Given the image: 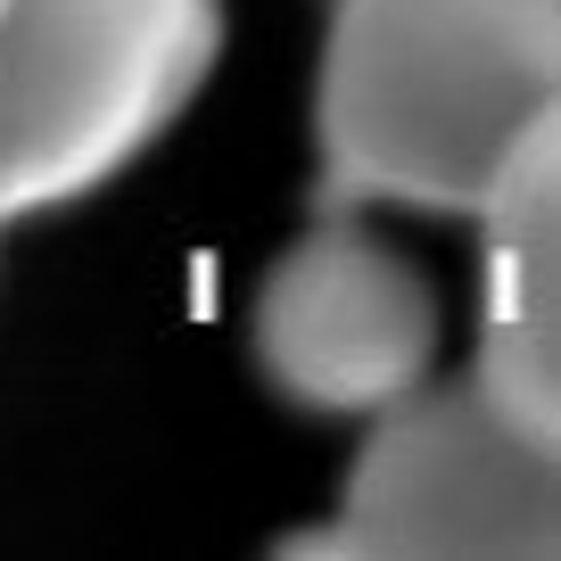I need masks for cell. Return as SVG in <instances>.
I'll list each match as a JSON object with an SVG mask.
<instances>
[{"label": "cell", "mask_w": 561, "mask_h": 561, "mask_svg": "<svg viewBox=\"0 0 561 561\" xmlns=\"http://www.w3.org/2000/svg\"><path fill=\"white\" fill-rule=\"evenodd\" d=\"M215 50L224 0H0V224L116 182Z\"/></svg>", "instance_id": "7a4b0ae2"}, {"label": "cell", "mask_w": 561, "mask_h": 561, "mask_svg": "<svg viewBox=\"0 0 561 561\" xmlns=\"http://www.w3.org/2000/svg\"><path fill=\"white\" fill-rule=\"evenodd\" d=\"M479 364L471 388L528 438L561 446V140H537L479 207Z\"/></svg>", "instance_id": "5b68a950"}, {"label": "cell", "mask_w": 561, "mask_h": 561, "mask_svg": "<svg viewBox=\"0 0 561 561\" xmlns=\"http://www.w3.org/2000/svg\"><path fill=\"white\" fill-rule=\"evenodd\" d=\"M256 364L306 413H380L438 364V289L339 207L264 273Z\"/></svg>", "instance_id": "277c9868"}, {"label": "cell", "mask_w": 561, "mask_h": 561, "mask_svg": "<svg viewBox=\"0 0 561 561\" xmlns=\"http://www.w3.org/2000/svg\"><path fill=\"white\" fill-rule=\"evenodd\" d=\"M553 438H528L471 380L404 388L355 455L339 520L289 537V553L355 561H553L561 495Z\"/></svg>", "instance_id": "3957f363"}, {"label": "cell", "mask_w": 561, "mask_h": 561, "mask_svg": "<svg viewBox=\"0 0 561 561\" xmlns=\"http://www.w3.org/2000/svg\"><path fill=\"white\" fill-rule=\"evenodd\" d=\"M561 0H339L322 42V198L479 215L553 133Z\"/></svg>", "instance_id": "6da1fadb"}]
</instances>
